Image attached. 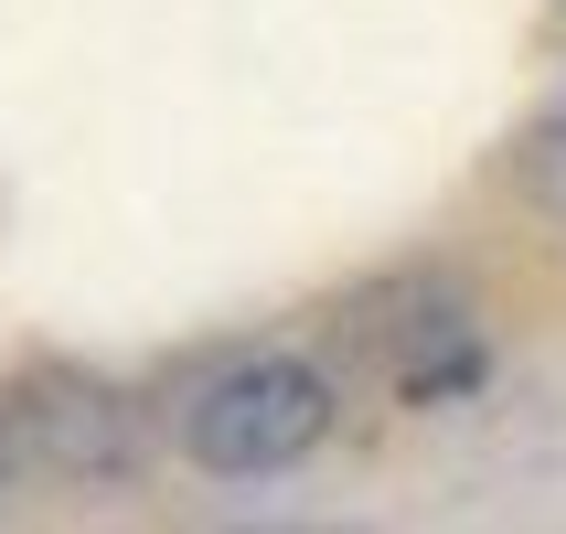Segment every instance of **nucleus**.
I'll list each match as a JSON object with an SVG mask.
<instances>
[{"label": "nucleus", "mask_w": 566, "mask_h": 534, "mask_svg": "<svg viewBox=\"0 0 566 534\" xmlns=\"http://www.w3.org/2000/svg\"><path fill=\"white\" fill-rule=\"evenodd\" d=\"M513 171H524V192H535V203H556V214H566V118H545L535 139H524V160H513Z\"/></svg>", "instance_id": "nucleus-4"}, {"label": "nucleus", "mask_w": 566, "mask_h": 534, "mask_svg": "<svg viewBox=\"0 0 566 534\" xmlns=\"http://www.w3.org/2000/svg\"><path fill=\"white\" fill-rule=\"evenodd\" d=\"M171 439H182L192 471H214V481H268V471H289V460H311L332 439V385L300 353H235L203 385H182Z\"/></svg>", "instance_id": "nucleus-1"}, {"label": "nucleus", "mask_w": 566, "mask_h": 534, "mask_svg": "<svg viewBox=\"0 0 566 534\" xmlns=\"http://www.w3.org/2000/svg\"><path fill=\"white\" fill-rule=\"evenodd\" d=\"M364 343H375V364H385V385L396 396H460V385L481 375V332H471V300L460 289H407L396 311H364Z\"/></svg>", "instance_id": "nucleus-3"}, {"label": "nucleus", "mask_w": 566, "mask_h": 534, "mask_svg": "<svg viewBox=\"0 0 566 534\" xmlns=\"http://www.w3.org/2000/svg\"><path fill=\"white\" fill-rule=\"evenodd\" d=\"M0 460L54 481H107L128 471V407L96 385H11L0 396Z\"/></svg>", "instance_id": "nucleus-2"}]
</instances>
